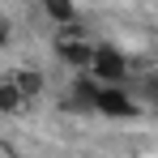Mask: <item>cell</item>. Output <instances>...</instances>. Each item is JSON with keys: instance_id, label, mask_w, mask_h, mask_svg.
<instances>
[{"instance_id": "obj_1", "label": "cell", "mask_w": 158, "mask_h": 158, "mask_svg": "<svg viewBox=\"0 0 158 158\" xmlns=\"http://www.w3.org/2000/svg\"><path fill=\"white\" fill-rule=\"evenodd\" d=\"M90 73L107 85H120V81L128 77V60L115 52V47H94V60H90Z\"/></svg>"}, {"instance_id": "obj_3", "label": "cell", "mask_w": 158, "mask_h": 158, "mask_svg": "<svg viewBox=\"0 0 158 158\" xmlns=\"http://www.w3.org/2000/svg\"><path fill=\"white\" fill-rule=\"evenodd\" d=\"M43 13L52 17L56 26H73V22H77V9H73V0H43Z\"/></svg>"}, {"instance_id": "obj_6", "label": "cell", "mask_w": 158, "mask_h": 158, "mask_svg": "<svg viewBox=\"0 0 158 158\" xmlns=\"http://www.w3.org/2000/svg\"><path fill=\"white\" fill-rule=\"evenodd\" d=\"M4 43H9V22L0 17V47H4Z\"/></svg>"}, {"instance_id": "obj_5", "label": "cell", "mask_w": 158, "mask_h": 158, "mask_svg": "<svg viewBox=\"0 0 158 158\" xmlns=\"http://www.w3.org/2000/svg\"><path fill=\"white\" fill-rule=\"evenodd\" d=\"M17 85H22L26 98H34V94L43 90V77H39V73H17Z\"/></svg>"}, {"instance_id": "obj_4", "label": "cell", "mask_w": 158, "mask_h": 158, "mask_svg": "<svg viewBox=\"0 0 158 158\" xmlns=\"http://www.w3.org/2000/svg\"><path fill=\"white\" fill-rule=\"evenodd\" d=\"M26 107V94H22V85H17V77L13 81H0V111H22Z\"/></svg>"}, {"instance_id": "obj_7", "label": "cell", "mask_w": 158, "mask_h": 158, "mask_svg": "<svg viewBox=\"0 0 158 158\" xmlns=\"http://www.w3.org/2000/svg\"><path fill=\"white\" fill-rule=\"evenodd\" d=\"M0 158H4V154H0Z\"/></svg>"}, {"instance_id": "obj_2", "label": "cell", "mask_w": 158, "mask_h": 158, "mask_svg": "<svg viewBox=\"0 0 158 158\" xmlns=\"http://www.w3.org/2000/svg\"><path fill=\"white\" fill-rule=\"evenodd\" d=\"M56 52L64 56L73 69H90V60H94V43H85L77 39V30L73 26H60V39H56Z\"/></svg>"}]
</instances>
